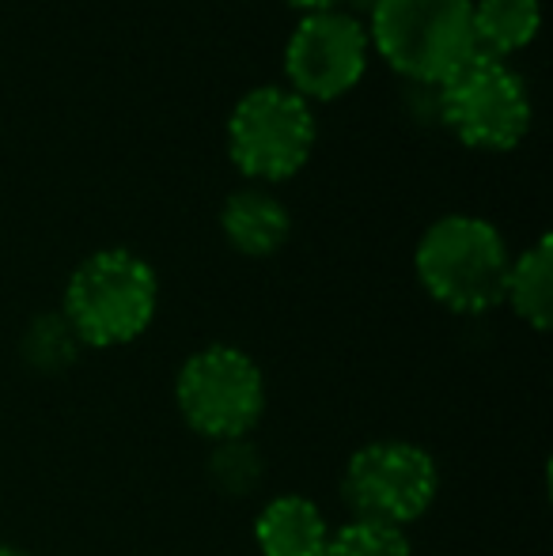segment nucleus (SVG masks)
I'll return each mask as SVG.
<instances>
[{
	"mask_svg": "<svg viewBox=\"0 0 553 556\" xmlns=\"http://www.w3.org/2000/svg\"><path fill=\"white\" fill-rule=\"evenodd\" d=\"M80 349H84L80 337L73 333V326L65 323L61 311H53V315H38L35 323L23 330V341H20L23 364H27L30 371H42V375L65 371L68 364H76Z\"/></svg>",
	"mask_w": 553,
	"mask_h": 556,
	"instance_id": "13",
	"label": "nucleus"
},
{
	"mask_svg": "<svg viewBox=\"0 0 553 556\" xmlns=\"http://www.w3.org/2000/svg\"><path fill=\"white\" fill-rule=\"evenodd\" d=\"M0 556H30V553L20 549V545H0Z\"/></svg>",
	"mask_w": 553,
	"mask_h": 556,
	"instance_id": "17",
	"label": "nucleus"
},
{
	"mask_svg": "<svg viewBox=\"0 0 553 556\" xmlns=\"http://www.w3.org/2000/svg\"><path fill=\"white\" fill-rule=\"evenodd\" d=\"M368 27L345 8L307 12L285 46L288 91L307 103H334L349 96L368 73Z\"/></svg>",
	"mask_w": 553,
	"mask_h": 556,
	"instance_id": "8",
	"label": "nucleus"
},
{
	"mask_svg": "<svg viewBox=\"0 0 553 556\" xmlns=\"http://www.w3.org/2000/svg\"><path fill=\"white\" fill-rule=\"evenodd\" d=\"M285 4H292L296 12H330V8H341L345 0H285Z\"/></svg>",
	"mask_w": 553,
	"mask_h": 556,
	"instance_id": "16",
	"label": "nucleus"
},
{
	"mask_svg": "<svg viewBox=\"0 0 553 556\" xmlns=\"http://www.w3.org/2000/svg\"><path fill=\"white\" fill-rule=\"evenodd\" d=\"M341 496L353 519L406 530L440 496V466L420 443L372 440L349 454Z\"/></svg>",
	"mask_w": 553,
	"mask_h": 556,
	"instance_id": "6",
	"label": "nucleus"
},
{
	"mask_svg": "<svg viewBox=\"0 0 553 556\" xmlns=\"http://www.w3.org/2000/svg\"><path fill=\"white\" fill-rule=\"evenodd\" d=\"M209 477H213V484L224 496H251V492H259L262 481H266V458H262V451L254 446L251 435L213 443Z\"/></svg>",
	"mask_w": 553,
	"mask_h": 556,
	"instance_id": "14",
	"label": "nucleus"
},
{
	"mask_svg": "<svg viewBox=\"0 0 553 556\" xmlns=\"http://www.w3.org/2000/svg\"><path fill=\"white\" fill-rule=\"evenodd\" d=\"M160 307L155 269L134 250H96L73 269L61 315L84 349H122L152 326Z\"/></svg>",
	"mask_w": 553,
	"mask_h": 556,
	"instance_id": "2",
	"label": "nucleus"
},
{
	"mask_svg": "<svg viewBox=\"0 0 553 556\" xmlns=\"http://www.w3.org/2000/svg\"><path fill=\"white\" fill-rule=\"evenodd\" d=\"M368 42L399 76L440 88L478 53L474 0H372Z\"/></svg>",
	"mask_w": 553,
	"mask_h": 556,
	"instance_id": "3",
	"label": "nucleus"
},
{
	"mask_svg": "<svg viewBox=\"0 0 553 556\" xmlns=\"http://www.w3.org/2000/svg\"><path fill=\"white\" fill-rule=\"evenodd\" d=\"M221 231L228 247L243 257H274L292 235V216L269 190L247 186L221 208Z\"/></svg>",
	"mask_w": 553,
	"mask_h": 556,
	"instance_id": "10",
	"label": "nucleus"
},
{
	"mask_svg": "<svg viewBox=\"0 0 553 556\" xmlns=\"http://www.w3.org/2000/svg\"><path fill=\"white\" fill-rule=\"evenodd\" d=\"M542 27L539 0H474V46L478 53L508 61L527 50Z\"/></svg>",
	"mask_w": 553,
	"mask_h": 556,
	"instance_id": "12",
	"label": "nucleus"
},
{
	"mask_svg": "<svg viewBox=\"0 0 553 556\" xmlns=\"http://www.w3.org/2000/svg\"><path fill=\"white\" fill-rule=\"evenodd\" d=\"M504 303L519 323L546 333L553 326V239L539 235L519 257H512Z\"/></svg>",
	"mask_w": 553,
	"mask_h": 556,
	"instance_id": "11",
	"label": "nucleus"
},
{
	"mask_svg": "<svg viewBox=\"0 0 553 556\" xmlns=\"http://www.w3.org/2000/svg\"><path fill=\"white\" fill-rule=\"evenodd\" d=\"M417 280L455 315H489L504 303L512 254L504 235L481 216L451 213L425 227L414 254Z\"/></svg>",
	"mask_w": 553,
	"mask_h": 556,
	"instance_id": "1",
	"label": "nucleus"
},
{
	"mask_svg": "<svg viewBox=\"0 0 553 556\" xmlns=\"http://www.w3.org/2000/svg\"><path fill=\"white\" fill-rule=\"evenodd\" d=\"M440 122L478 152H512L531 132V91L508 61L474 53L436 88Z\"/></svg>",
	"mask_w": 553,
	"mask_h": 556,
	"instance_id": "5",
	"label": "nucleus"
},
{
	"mask_svg": "<svg viewBox=\"0 0 553 556\" xmlns=\"http://www.w3.org/2000/svg\"><path fill=\"white\" fill-rule=\"evenodd\" d=\"M175 405L190 432L213 443L243 440L266 413V375L236 344H205L175 375Z\"/></svg>",
	"mask_w": 553,
	"mask_h": 556,
	"instance_id": "4",
	"label": "nucleus"
},
{
	"mask_svg": "<svg viewBox=\"0 0 553 556\" xmlns=\"http://www.w3.org/2000/svg\"><path fill=\"white\" fill-rule=\"evenodd\" d=\"M330 542V522L315 500L285 492L262 504L254 519V545L262 556H323Z\"/></svg>",
	"mask_w": 553,
	"mask_h": 556,
	"instance_id": "9",
	"label": "nucleus"
},
{
	"mask_svg": "<svg viewBox=\"0 0 553 556\" xmlns=\"http://www.w3.org/2000/svg\"><path fill=\"white\" fill-rule=\"evenodd\" d=\"M318 122L307 99L266 84L247 91L228 117V155L251 182H288L315 152Z\"/></svg>",
	"mask_w": 553,
	"mask_h": 556,
	"instance_id": "7",
	"label": "nucleus"
},
{
	"mask_svg": "<svg viewBox=\"0 0 553 556\" xmlns=\"http://www.w3.org/2000/svg\"><path fill=\"white\" fill-rule=\"evenodd\" d=\"M323 556H414V545H410L406 530L353 519L341 530H330Z\"/></svg>",
	"mask_w": 553,
	"mask_h": 556,
	"instance_id": "15",
	"label": "nucleus"
}]
</instances>
